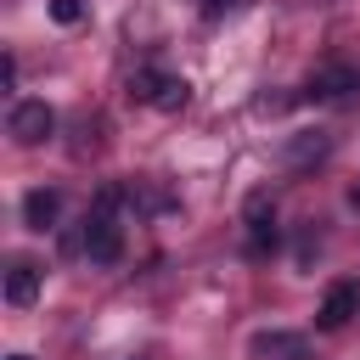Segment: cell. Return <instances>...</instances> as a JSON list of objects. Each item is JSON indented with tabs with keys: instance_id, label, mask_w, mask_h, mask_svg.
Returning <instances> with one entry per match:
<instances>
[{
	"instance_id": "cell-1",
	"label": "cell",
	"mask_w": 360,
	"mask_h": 360,
	"mask_svg": "<svg viewBox=\"0 0 360 360\" xmlns=\"http://www.w3.org/2000/svg\"><path fill=\"white\" fill-rule=\"evenodd\" d=\"M242 225H248V259H270L276 253V197L270 191H248Z\"/></svg>"
},
{
	"instance_id": "cell-2",
	"label": "cell",
	"mask_w": 360,
	"mask_h": 360,
	"mask_svg": "<svg viewBox=\"0 0 360 360\" xmlns=\"http://www.w3.org/2000/svg\"><path fill=\"white\" fill-rule=\"evenodd\" d=\"M79 248H84V259H90V264H101V270H107V264H118V259H124V231H118V219H112V214H101V208H96V214H84V236H79Z\"/></svg>"
},
{
	"instance_id": "cell-3",
	"label": "cell",
	"mask_w": 360,
	"mask_h": 360,
	"mask_svg": "<svg viewBox=\"0 0 360 360\" xmlns=\"http://www.w3.org/2000/svg\"><path fill=\"white\" fill-rule=\"evenodd\" d=\"M354 90H360V62H326L309 73L304 101H354Z\"/></svg>"
},
{
	"instance_id": "cell-4",
	"label": "cell",
	"mask_w": 360,
	"mask_h": 360,
	"mask_svg": "<svg viewBox=\"0 0 360 360\" xmlns=\"http://www.w3.org/2000/svg\"><path fill=\"white\" fill-rule=\"evenodd\" d=\"M6 129H11V141H17V146H39V141H51L56 112H51L45 101H17V107H11V118H6Z\"/></svg>"
},
{
	"instance_id": "cell-5",
	"label": "cell",
	"mask_w": 360,
	"mask_h": 360,
	"mask_svg": "<svg viewBox=\"0 0 360 360\" xmlns=\"http://www.w3.org/2000/svg\"><path fill=\"white\" fill-rule=\"evenodd\" d=\"M354 315H360V287H354V281H338V287L321 298L315 326H321V332H338V326H349Z\"/></svg>"
},
{
	"instance_id": "cell-6",
	"label": "cell",
	"mask_w": 360,
	"mask_h": 360,
	"mask_svg": "<svg viewBox=\"0 0 360 360\" xmlns=\"http://www.w3.org/2000/svg\"><path fill=\"white\" fill-rule=\"evenodd\" d=\"M39 281H45V270L34 259H11V270H6V304L11 309H28L39 298Z\"/></svg>"
},
{
	"instance_id": "cell-7",
	"label": "cell",
	"mask_w": 360,
	"mask_h": 360,
	"mask_svg": "<svg viewBox=\"0 0 360 360\" xmlns=\"http://www.w3.org/2000/svg\"><path fill=\"white\" fill-rule=\"evenodd\" d=\"M326 152H332V135H326V129H298V135L281 146V163H287V169H309V163H321Z\"/></svg>"
},
{
	"instance_id": "cell-8",
	"label": "cell",
	"mask_w": 360,
	"mask_h": 360,
	"mask_svg": "<svg viewBox=\"0 0 360 360\" xmlns=\"http://www.w3.org/2000/svg\"><path fill=\"white\" fill-rule=\"evenodd\" d=\"M56 214H62V191L34 186V191L22 197V225H28V231H51V225H56Z\"/></svg>"
},
{
	"instance_id": "cell-9",
	"label": "cell",
	"mask_w": 360,
	"mask_h": 360,
	"mask_svg": "<svg viewBox=\"0 0 360 360\" xmlns=\"http://www.w3.org/2000/svg\"><path fill=\"white\" fill-rule=\"evenodd\" d=\"M248 349H253V360H276V354H304V338H292V332H259Z\"/></svg>"
},
{
	"instance_id": "cell-10",
	"label": "cell",
	"mask_w": 360,
	"mask_h": 360,
	"mask_svg": "<svg viewBox=\"0 0 360 360\" xmlns=\"http://www.w3.org/2000/svg\"><path fill=\"white\" fill-rule=\"evenodd\" d=\"M163 79H169V73H158V68H135L124 90H129V101H141V107H152V101H158V90H163Z\"/></svg>"
},
{
	"instance_id": "cell-11",
	"label": "cell",
	"mask_w": 360,
	"mask_h": 360,
	"mask_svg": "<svg viewBox=\"0 0 360 360\" xmlns=\"http://www.w3.org/2000/svg\"><path fill=\"white\" fill-rule=\"evenodd\" d=\"M186 101H191V84H186V79H174V73H169V79H163V90H158V101H152V107H158V112H180V107H186Z\"/></svg>"
},
{
	"instance_id": "cell-12",
	"label": "cell",
	"mask_w": 360,
	"mask_h": 360,
	"mask_svg": "<svg viewBox=\"0 0 360 360\" xmlns=\"http://www.w3.org/2000/svg\"><path fill=\"white\" fill-rule=\"evenodd\" d=\"M51 22H62V28L84 22V0H51Z\"/></svg>"
},
{
	"instance_id": "cell-13",
	"label": "cell",
	"mask_w": 360,
	"mask_h": 360,
	"mask_svg": "<svg viewBox=\"0 0 360 360\" xmlns=\"http://www.w3.org/2000/svg\"><path fill=\"white\" fill-rule=\"evenodd\" d=\"M231 6H236V0H202V17H225Z\"/></svg>"
},
{
	"instance_id": "cell-14",
	"label": "cell",
	"mask_w": 360,
	"mask_h": 360,
	"mask_svg": "<svg viewBox=\"0 0 360 360\" xmlns=\"http://www.w3.org/2000/svg\"><path fill=\"white\" fill-rule=\"evenodd\" d=\"M349 202H354V208H360V180H354V186H349Z\"/></svg>"
},
{
	"instance_id": "cell-15",
	"label": "cell",
	"mask_w": 360,
	"mask_h": 360,
	"mask_svg": "<svg viewBox=\"0 0 360 360\" xmlns=\"http://www.w3.org/2000/svg\"><path fill=\"white\" fill-rule=\"evenodd\" d=\"M6 360H34V354H6Z\"/></svg>"
}]
</instances>
